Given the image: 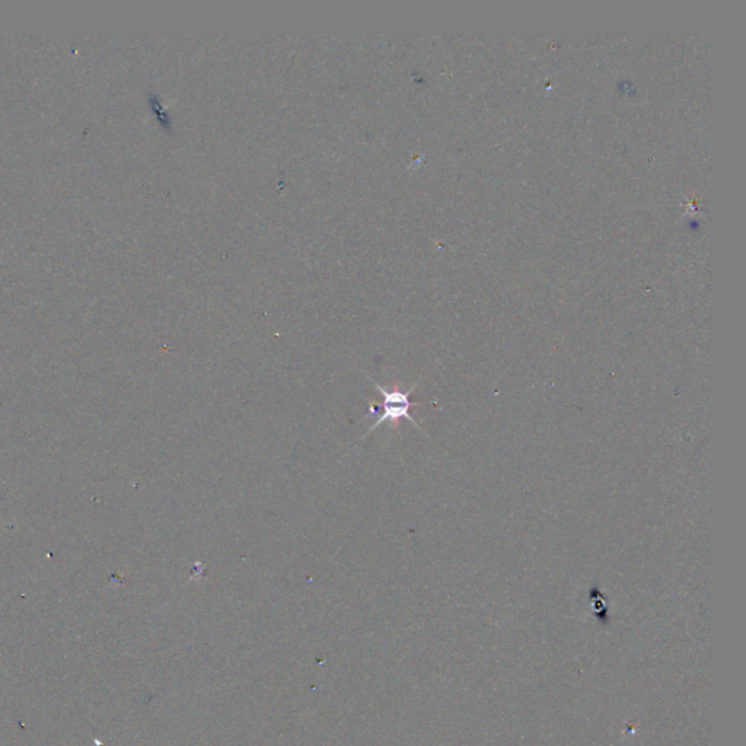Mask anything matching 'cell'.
<instances>
[{"label": "cell", "instance_id": "obj_1", "mask_svg": "<svg viewBox=\"0 0 746 746\" xmlns=\"http://www.w3.org/2000/svg\"><path fill=\"white\" fill-rule=\"evenodd\" d=\"M368 379L372 382L375 388L379 391L382 397H384V411L381 414H372L369 418H377L373 426H370V429L368 430V434H372L373 430L377 429L379 426L384 425V423H390L393 425V429H398V423L402 418H406V420H409V422L413 423L418 429H420V426L418 423L414 420L413 416L409 414V409L411 407L418 406V404H413V402L409 401V395L416 391L418 385L411 386L409 391H402L398 388V385L393 386L391 390L385 388V386L379 385L375 379L372 377H368L365 372H363Z\"/></svg>", "mask_w": 746, "mask_h": 746}]
</instances>
